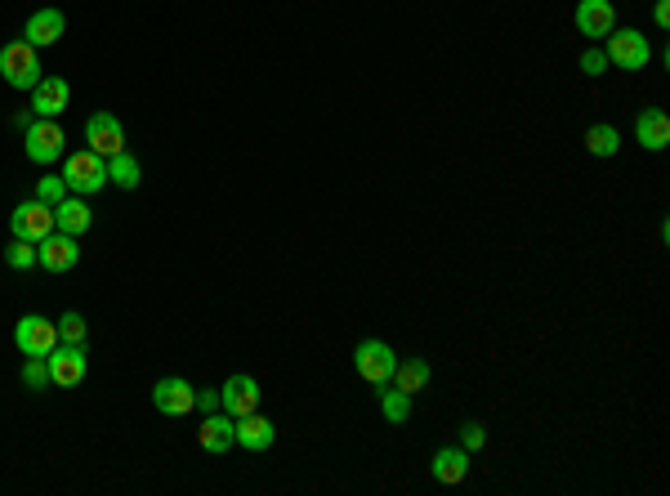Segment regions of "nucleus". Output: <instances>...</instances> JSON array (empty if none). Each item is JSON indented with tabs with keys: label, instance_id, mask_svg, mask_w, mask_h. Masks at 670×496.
<instances>
[{
	"label": "nucleus",
	"instance_id": "f257e3e1",
	"mask_svg": "<svg viewBox=\"0 0 670 496\" xmlns=\"http://www.w3.org/2000/svg\"><path fill=\"white\" fill-rule=\"evenodd\" d=\"M63 184H67V193H76V197H90V193H99V188H108V157H99V152H90V148L72 152V157L63 161Z\"/></svg>",
	"mask_w": 670,
	"mask_h": 496
},
{
	"label": "nucleus",
	"instance_id": "f03ea898",
	"mask_svg": "<svg viewBox=\"0 0 670 496\" xmlns=\"http://www.w3.org/2000/svg\"><path fill=\"white\" fill-rule=\"evenodd\" d=\"M0 76H5L14 90H36V81H41V59H36V45L32 41L0 45Z\"/></svg>",
	"mask_w": 670,
	"mask_h": 496
},
{
	"label": "nucleus",
	"instance_id": "7ed1b4c3",
	"mask_svg": "<svg viewBox=\"0 0 670 496\" xmlns=\"http://www.w3.org/2000/svg\"><path fill=\"white\" fill-rule=\"evenodd\" d=\"M63 126L54 117H36L32 126L23 130V148H27V161H36V166H50V161L63 157Z\"/></svg>",
	"mask_w": 670,
	"mask_h": 496
},
{
	"label": "nucleus",
	"instance_id": "20e7f679",
	"mask_svg": "<svg viewBox=\"0 0 670 496\" xmlns=\"http://www.w3.org/2000/svg\"><path fill=\"white\" fill-rule=\"evenodd\" d=\"M608 63H617V68L626 72H639L648 68V59H653V45L644 41V32H635V27H612L608 32Z\"/></svg>",
	"mask_w": 670,
	"mask_h": 496
},
{
	"label": "nucleus",
	"instance_id": "39448f33",
	"mask_svg": "<svg viewBox=\"0 0 670 496\" xmlns=\"http://www.w3.org/2000/svg\"><path fill=\"white\" fill-rule=\"evenodd\" d=\"M14 345L23 358H45L54 345H59V322L41 318V313H27V318H18L14 327Z\"/></svg>",
	"mask_w": 670,
	"mask_h": 496
},
{
	"label": "nucleus",
	"instance_id": "423d86ee",
	"mask_svg": "<svg viewBox=\"0 0 670 496\" xmlns=\"http://www.w3.org/2000/svg\"><path fill=\"white\" fill-rule=\"evenodd\" d=\"M9 233L18 237V242H45V237L54 233V206L45 202H18L14 215H9Z\"/></svg>",
	"mask_w": 670,
	"mask_h": 496
},
{
	"label": "nucleus",
	"instance_id": "0eeeda50",
	"mask_svg": "<svg viewBox=\"0 0 670 496\" xmlns=\"http://www.w3.org/2000/svg\"><path fill=\"white\" fill-rule=\"evenodd\" d=\"M353 367H358V376L367 380V385H389L398 358H394V349H389L385 340H362V345L353 349Z\"/></svg>",
	"mask_w": 670,
	"mask_h": 496
},
{
	"label": "nucleus",
	"instance_id": "6e6552de",
	"mask_svg": "<svg viewBox=\"0 0 670 496\" xmlns=\"http://www.w3.org/2000/svg\"><path fill=\"white\" fill-rule=\"evenodd\" d=\"M45 362H50V385L59 389H76L85 380V345H54L50 354H45Z\"/></svg>",
	"mask_w": 670,
	"mask_h": 496
},
{
	"label": "nucleus",
	"instance_id": "1a4fd4ad",
	"mask_svg": "<svg viewBox=\"0 0 670 496\" xmlns=\"http://www.w3.org/2000/svg\"><path fill=\"white\" fill-rule=\"evenodd\" d=\"M85 143H90V152H99V157H117V152H126V126H121L112 112H94V117L85 121Z\"/></svg>",
	"mask_w": 670,
	"mask_h": 496
},
{
	"label": "nucleus",
	"instance_id": "9d476101",
	"mask_svg": "<svg viewBox=\"0 0 670 496\" xmlns=\"http://www.w3.org/2000/svg\"><path fill=\"white\" fill-rule=\"evenodd\" d=\"M197 403V389L188 385L184 376H166L152 385V407H157L161 416H188Z\"/></svg>",
	"mask_w": 670,
	"mask_h": 496
},
{
	"label": "nucleus",
	"instance_id": "9b49d317",
	"mask_svg": "<svg viewBox=\"0 0 670 496\" xmlns=\"http://www.w3.org/2000/svg\"><path fill=\"white\" fill-rule=\"evenodd\" d=\"M76 260H81V251H76L72 233H59V228H54L45 242H36V264H41L45 273H67V269H76Z\"/></svg>",
	"mask_w": 670,
	"mask_h": 496
},
{
	"label": "nucleus",
	"instance_id": "f8f14e48",
	"mask_svg": "<svg viewBox=\"0 0 670 496\" xmlns=\"http://www.w3.org/2000/svg\"><path fill=\"white\" fill-rule=\"evenodd\" d=\"M219 407H224L228 416H251L255 407H260V385H255V376H228L224 385H219Z\"/></svg>",
	"mask_w": 670,
	"mask_h": 496
},
{
	"label": "nucleus",
	"instance_id": "ddd939ff",
	"mask_svg": "<svg viewBox=\"0 0 670 496\" xmlns=\"http://www.w3.org/2000/svg\"><path fill=\"white\" fill-rule=\"evenodd\" d=\"M67 103H72V85L63 81V76H41L32 90V112L36 117H59L67 112Z\"/></svg>",
	"mask_w": 670,
	"mask_h": 496
},
{
	"label": "nucleus",
	"instance_id": "4468645a",
	"mask_svg": "<svg viewBox=\"0 0 670 496\" xmlns=\"http://www.w3.org/2000/svg\"><path fill=\"white\" fill-rule=\"evenodd\" d=\"M617 27V9L608 0H581L577 5V32L590 36V41H603V36Z\"/></svg>",
	"mask_w": 670,
	"mask_h": 496
},
{
	"label": "nucleus",
	"instance_id": "2eb2a0df",
	"mask_svg": "<svg viewBox=\"0 0 670 496\" xmlns=\"http://www.w3.org/2000/svg\"><path fill=\"white\" fill-rule=\"evenodd\" d=\"M197 443L206 447V452H228V447L237 443V421L228 412H210L206 421H201V429H197Z\"/></svg>",
	"mask_w": 670,
	"mask_h": 496
},
{
	"label": "nucleus",
	"instance_id": "dca6fc26",
	"mask_svg": "<svg viewBox=\"0 0 670 496\" xmlns=\"http://www.w3.org/2000/svg\"><path fill=\"white\" fill-rule=\"evenodd\" d=\"M63 27H67L63 9H36V14L23 23V41H32L36 50H41V45H54V41H59Z\"/></svg>",
	"mask_w": 670,
	"mask_h": 496
},
{
	"label": "nucleus",
	"instance_id": "f3484780",
	"mask_svg": "<svg viewBox=\"0 0 670 496\" xmlns=\"http://www.w3.org/2000/svg\"><path fill=\"white\" fill-rule=\"evenodd\" d=\"M90 224H94V211H90V202H85V197L67 193L63 202L54 206V228H59V233H72V237H81Z\"/></svg>",
	"mask_w": 670,
	"mask_h": 496
},
{
	"label": "nucleus",
	"instance_id": "a211bd4d",
	"mask_svg": "<svg viewBox=\"0 0 670 496\" xmlns=\"http://www.w3.org/2000/svg\"><path fill=\"white\" fill-rule=\"evenodd\" d=\"M429 474H434L438 483H465V474H469V452L465 447H438L434 452V461H429Z\"/></svg>",
	"mask_w": 670,
	"mask_h": 496
},
{
	"label": "nucleus",
	"instance_id": "6ab92c4d",
	"mask_svg": "<svg viewBox=\"0 0 670 496\" xmlns=\"http://www.w3.org/2000/svg\"><path fill=\"white\" fill-rule=\"evenodd\" d=\"M273 438H277V429H273L268 416H260V412L237 416V443H242L246 452H268V447H273Z\"/></svg>",
	"mask_w": 670,
	"mask_h": 496
},
{
	"label": "nucleus",
	"instance_id": "aec40b11",
	"mask_svg": "<svg viewBox=\"0 0 670 496\" xmlns=\"http://www.w3.org/2000/svg\"><path fill=\"white\" fill-rule=\"evenodd\" d=\"M635 135H639V143H644L648 152H662L670 143V117L662 108H644V112H639V121H635Z\"/></svg>",
	"mask_w": 670,
	"mask_h": 496
},
{
	"label": "nucleus",
	"instance_id": "412c9836",
	"mask_svg": "<svg viewBox=\"0 0 670 496\" xmlns=\"http://www.w3.org/2000/svg\"><path fill=\"white\" fill-rule=\"evenodd\" d=\"M389 380H394L402 394H420V389L429 385V362L425 358H398V367H394Z\"/></svg>",
	"mask_w": 670,
	"mask_h": 496
},
{
	"label": "nucleus",
	"instance_id": "4be33fe9",
	"mask_svg": "<svg viewBox=\"0 0 670 496\" xmlns=\"http://www.w3.org/2000/svg\"><path fill=\"white\" fill-rule=\"evenodd\" d=\"M108 179H112L117 188H139V179H143L139 157H130V152H117V157H108Z\"/></svg>",
	"mask_w": 670,
	"mask_h": 496
},
{
	"label": "nucleus",
	"instance_id": "5701e85b",
	"mask_svg": "<svg viewBox=\"0 0 670 496\" xmlns=\"http://www.w3.org/2000/svg\"><path fill=\"white\" fill-rule=\"evenodd\" d=\"M385 389V385H380ZM380 412H385V421H394V425H402L411 416V394H402V389L394 385V389H385L380 394Z\"/></svg>",
	"mask_w": 670,
	"mask_h": 496
},
{
	"label": "nucleus",
	"instance_id": "b1692460",
	"mask_svg": "<svg viewBox=\"0 0 670 496\" xmlns=\"http://www.w3.org/2000/svg\"><path fill=\"white\" fill-rule=\"evenodd\" d=\"M586 148L595 152V157H617L621 135H617L612 126H590V130H586Z\"/></svg>",
	"mask_w": 670,
	"mask_h": 496
},
{
	"label": "nucleus",
	"instance_id": "393cba45",
	"mask_svg": "<svg viewBox=\"0 0 670 496\" xmlns=\"http://www.w3.org/2000/svg\"><path fill=\"white\" fill-rule=\"evenodd\" d=\"M59 345H85V318L76 309H67L59 318Z\"/></svg>",
	"mask_w": 670,
	"mask_h": 496
},
{
	"label": "nucleus",
	"instance_id": "a878e982",
	"mask_svg": "<svg viewBox=\"0 0 670 496\" xmlns=\"http://www.w3.org/2000/svg\"><path fill=\"white\" fill-rule=\"evenodd\" d=\"M5 264H9V269H18V273L36 269V242H18V237H14L9 251H5Z\"/></svg>",
	"mask_w": 670,
	"mask_h": 496
},
{
	"label": "nucleus",
	"instance_id": "bb28decb",
	"mask_svg": "<svg viewBox=\"0 0 670 496\" xmlns=\"http://www.w3.org/2000/svg\"><path fill=\"white\" fill-rule=\"evenodd\" d=\"M67 197V184H63V175H45L41 184H36V202H45V206H59Z\"/></svg>",
	"mask_w": 670,
	"mask_h": 496
},
{
	"label": "nucleus",
	"instance_id": "cd10ccee",
	"mask_svg": "<svg viewBox=\"0 0 670 496\" xmlns=\"http://www.w3.org/2000/svg\"><path fill=\"white\" fill-rule=\"evenodd\" d=\"M23 385L27 389H45V385H50V362H45V358H27L23 362Z\"/></svg>",
	"mask_w": 670,
	"mask_h": 496
},
{
	"label": "nucleus",
	"instance_id": "c85d7f7f",
	"mask_svg": "<svg viewBox=\"0 0 670 496\" xmlns=\"http://www.w3.org/2000/svg\"><path fill=\"white\" fill-rule=\"evenodd\" d=\"M483 443H487V429L478 425V421H465L461 425V447H465V452H478Z\"/></svg>",
	"mask_w": 670,
	"mask_h": 496
},
{
	"label": "nucleus",
	"instance_id": "c756f323",
	"mask_svg": "<svg viewBox=\"0 0 670 496\" xmlns=\"http://www.w3.org/2000/svg\"><path fill=\"white\" fill-rule=\"evenodd\" d=\"M581 72H586V76H603V72H608V54H603V50H586V54H581Z\"/></svg>",
	"mask_w": 670,
	"mask_h": 496
},
{
	"label": "nucleus",
	"instance_id": "7c9ffc66",
	"mask_svg": "<svg viewBox=\"0 0 670 496\" xmlns=\"http://www.w3.org/2000/svg\"><path fill=\"white\" fill-rule=\"evenodd\" d=\"M197 412L201 416H210V412H224V407H219V389H197Z\"/></svg>",
	"mask_w": 670,
	"mask_h": 496
},
{
	"label": "nucleus",
	"instance_id": "2f4dec72",
	"mask_svg": "<svg viewBox=\"0 0 670 496\" xmlns=\"http://www.w3.org/2000/svg\"><path fill=\"white\" fill-rule=\"evenodd\" d=\"M653 18H657V27H670V0H657Z\"/></svg>",
	"mask_w": 670,
	"mask_h": 496
}]
</instances>
